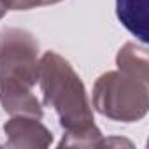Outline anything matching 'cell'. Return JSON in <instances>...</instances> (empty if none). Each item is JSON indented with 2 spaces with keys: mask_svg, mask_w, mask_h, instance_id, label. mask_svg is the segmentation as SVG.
Returning a JSON list of instances; mask_svg holds the SVG:
<instances>
[{
  "mask_svg": "<svg viewBox=\"0 0 149 149\" xmlns=\"http://www.w3.org/2000/svg\"><path fill=\"white\" fill-rule=\"evenodd\" d=\"M39 86L42 104L54 109L65 132L60 147H100L104 135L95 125L84 83L61 54L46 51L40 56Z\"/></svg>",
  "mask_w": 149,
  "mask_h": 149,
  "instance_id": "6da1fadb",
  "label": "cell"
},
{
  "mask_svg": "<svg viewBox=\"0 0 149 149\" xmlns=\"http://www.w3.org/2000/svg\"><path fill=\"white\" fill-rule=\"evenodd\" d=\"M39 42L30 32H0V104L7 114L42 118V104L33 93L39 83Z\"/></svg>",
  "mask_w": 149,
  "mask_h": 149,
  "instance_id": "7a4b0ae2",
  "label": "cell"
},
{
  "mask_svg": "<svg viewBox=\"0 0 149 149\" xmlns=\"http://www.w3.org/2000/svg\"><path fill=\"white\" fill-rule=\"evenodd\" d=\"M93 107L112 121H140L149 111V81L123 70L105 72L93 86Z\"/></svg>",
  "mask_w": 149,
  "mask_h": 149,
  "instance_id": "3957f363",
  "label": "cell"
},
{
  "mask_svg": "<svg viewBox=\"0 0 149 149\" xmlns=\"http://www.w3.org/2000/svg\"><path fill=\"white\" fill-rule=\"evenodd\" d=\"M6 147L11 149H44L53 142V133L32 116H13L4 125Z\"/></svg>",
  "mask_w": 149,
  "mask_h": 149,
  "instance_id": "277c9868",
  "label": "cell"
},
{
  "mask_svg": "<svg viewBox=\"0 0 149 149\" xmlns=\"http://www.w3.org/2000/svg\"><path fill=\"white\" fill-rule=\"evenodd\" d=\"M116 14L132 35L147 44V0H116Z\"/></svg>",
  "mask_w": 149,
  "mask_h": 149,
  "instance_id": "5b68a950",
  "label": "cell"
},
{
  "mask_svg": "<svg viewBox=\"0 0 149 149\" xmlns=\"http://www.w3.org/2000/svg\"><path fill=\"white\" fill-rule=\"evenodd\" d=\"M116 65L118 70H123L142 81H149V58L144 46H137L135 42H126L118 51Z\"/></svg>",
  "mask_w": 149,
  "mask_h": 149,
  "instance_id": "8992f818",
  "label": "cell"
},
{
  "mask_svg": "<svg viewBox=\"0 0 149 149\" xmlns=\"http://www.w3.org/2000/svg\"><path fill=\"white\" fill-rule=\"evenodd\" d=\"M58 2H61V0H6L7 9L11 11H28L42 6H53Z\"/></svg>",
  "mask_w": 149,
  "mask_h": 149,
  "instance_id": "52a82bcc",
  "label": "cell"
},
{
  "mask_svg": "<svg viewBox=\"0 0 149 149\" xmlns=\"http://www.w3.org/2000/svg\"><path fill=\"white\" fill-rule=\"evenodd\" d=\"M9 9H7V4H6V0H0V19H2L4 16H6V13H7Z\"/></svg>",
  "mask_w": 149,
  "mask_h": 149,
  "instance_id": "ba28073f",
  "label": "cell"
},
{
  "mask_svg": "<svg viewBox=\"0 0 149 149\" xmlns=\"http://www.w3.org/2000/svg\"><path fill=\"white\" fill-rule=\"evenodd\" d=\"M109 144H111V142H109L107 139H102V144H100V146H109ZM114 144H125V146H132L128 140H114Z\"/></svg>",
  "mask_w": 149,
  "mask_h": 149,
  "instance_id": "9c48e42d",
  "label": "cell"
}]
</instances>
